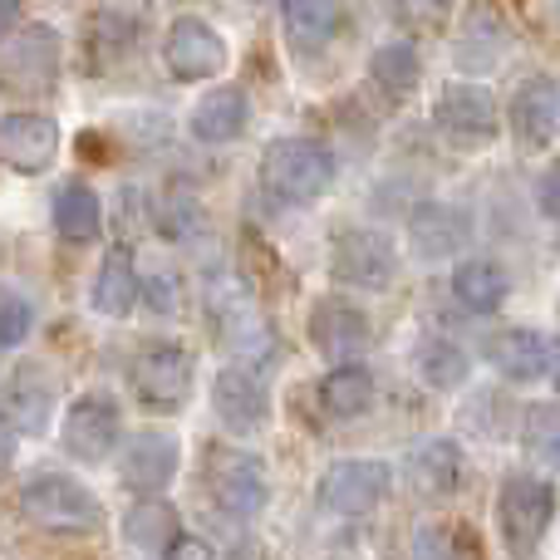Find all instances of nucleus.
I'll return each mask as SVG.
<instances>
[{
    "mask_svg": "<svg viewBox=\"0 0 560 560\" xmlns=\"http://www.w3.org/2000/svg\"><path fill=\"white\" fill-rule=\"evenodd\" d=\"M207 315H212L217 335H222V345L232 349V364H271L276 359V335L271 325H266V315L256 310V295L252 285H246L236 271H217L207 280Z\"/></svg>",
    "mask_w": 560,
    "mask_h": 560,
    "instance_id": "f257e3e1",
    "label": "nucleus"
},
{
    "mask_svg": "<svg viewBox=\"0 0 560 560\" xmlns=\"http://www.w3.org/2000/svg\"><path fill=\"white\" fill-rule=\"evenodd\" d=\"M192 378H197V359L177 339H148L128 359V388L153 413H177L192 398Z\"/></svg>",
    "mask_w": 560,
    "mask_h": 560,
    "instance_id": "f03ea898",
    "label": "nucleus"
},
{
    "mask_svg": "<svg viewBox=\"0 0 560 560\" xmlns=\"http://www.w3.org/2000/svg\"><path fill=\"white\" fill-rule=\"evenodd\" d=\"M261 183L280 202L310 207L335 183V158H329V148L315 143V138H276L261 158Z\"/></svg>",
    "mask_w": 560,
    "mask_h": 560,
    "instance_id": "7ed1b4c3",
    "label": "nucleus"
},
{
    "mask_svg": "<svg viewBox=\"0 0 560 560\" xmlns=\"http://www.w3.org/2000/svg\"><path fill=\"white\" fill-rule=\"evenodd\" d=\"M20 516L30 526L49 536H94L104 526V506L98 497L89 492L84 482L65 472H49V477H35V482L20 492Z\"/></svg>",
    "mask_w": 560,
    "mask_h": 560,
    "instance_id": "20e7f679",
    "label": "nucleus"
},
{
    "mask_svg": "<svg viewBox=\"0 0 560 560\" xmlns=\"http://www.w3.org/2000/svg\"><path fill=\"white\" fill-rule=\"evenodd\" d=\"M556 522V487L546 477H506L497 492V526L516 560H526L541 546V536Z\"/></svg>",
    "mask_w": 560,
    "mask_h": 560,
    "instance_id": "39448f33",
    "label": "nucleus"
},
{
    "mask_svg": "<svg viewBox=\"0 0 560 560\" xmlns=\"http://www.w3.org/2000/svg\"><path fill=\"white\" fill-rule=\"evenodd\" d=\"M394 487V472L378 457H339L315 487V506L329 516H369Z\"/></svg>",
    "mask_w": 560,
    "mask_h": 560,
    "instance_id": "423d86ee",
    "label": "nucleus"
},
{
    "mask_svg": "<svg viewBox=\"0 0 560 560\" xmlns=\"http://www.w3.org/2000/svg\"><path fill=\"white\" fill-rule=\"evenodd\" d=\"M329 271L354 290H388L398 280V252L374 226H345L329 236Z\"/></svg>",
    "mask_w": 560,
    "mask_h": 560,
    "instance_id": "0eeeda50",
    "label": "nucleus"
},
{
    "mask_svg": "<svg viewBox=\"0 0 560 560\" xmlns=\"http://www.w3.org/2000/svg\"><path fill=\"white\" fill-rule=\"evenodd\" d=\"M207 497L217 502L222 516H256L271 497L266 487V463L256 453H236V447H212L207 453Z\"/></svg>",
    "mask_w": 560,
    "mask_h": 560,
    "instance_id": "6e6552de",
    "label": "nucleus"
},
{
    "mask_svg": "<svg viewBox=\"0 0 560 560\" xmlns=\"http://www.w3.org/2000/svg\"><path fill=\"white\" fill-rule=\"evenodd\" d=\"M177 467H183V443H177L167 428H143V433H133L124 443V453H118V482L148 502V497L173 487Z\"/></svg>",
    "mask_w": 560,
    "mask_h": 560,
    "instance_id": "1a4fd4ad",
    "label": "nucleus"
},
{
    "mask_svg": "<svg viewBox=\"0 0 560 560\" xmlns=\"http://www.w3.org/2000/svg\"><path fill=\"white\" fill-rule=\"evenodd\" d=\"M124 438V413L108 394H84L69 404L65 428H59V443L74 463H104L114 453V443Z\"/></svg>",
    "mask_w": 560,
    "mask_h": 560,
    "instance_id": "9d476101",
    "label": "nucleus"
},
{
    "mask_svg": "<svg viewBox=\"0 0 560 560\" xmlns=\"http://www.w3.org/2000/svg\"><path fill=\"white\" fill-rule=\"evenodd\" d=\"M305 335H310V345H315V354H325L335 369H345L369 349V319H364V310H354L349 300L319 295L315 305H310Z\"/></svg>",
    "mask_w": 560,
    "mask_h": 560,
    "instance_id": "9b49d317",
    "label": "nucleus"
},
{
    "mask_svg": "<svg viewBox=\"0 0 560 560\" xmlns=\"http://www.w3.org/2000/svg\"><path fill=\"white\" fill-rule=\"evenodd\" d=\"M163 65H167V74L183 79V84L212 79L226 69V39L217 35L207 20L177 15L173 25H167V39H163Z\"/></svg>",
    "mask_w": 560,
    "mask_h": 560,
    "instance_id": "f8f14e48",
    "label": "nucleus"
},
{
    "mask_svg": "<svg viewBox=\"0 0 560 560\" xmlns=\"http://www.w3.org/2000/svg\"><path fill=\"white\" fill-rule=\"evenodd\" d=\"M438 128L457 143H492L502 133V114H497V98L487 84H467V79H453V84L438 94V108H433Z\"/></svg>",
    "mask_w": 560,
    "mask_h": 560,
    "instance_id": "ddd939ff",
    "label": "nucleus"
},
{
    "mask_svg": "<svg viewBox=\"0 0 560 560\" xmlns=\"http://www.w3.org/2000/svg\"><path fill=\"white\" fill-rule=\"evenodd\" d=\"M212 408L232 433H261L271 418V388H266L261 369L252 364H226L212 384Z\"/></svg>",
    "mask_w": 560,
    "mask_h": 560,
    "instance_id": "4468645a",
    "label": "nucleus"
},
{
    "mask_svg": "<svg viewBox=\"0 0 560 560\" xmlns=\"http://www.w3.org/2000/svg\"><path fill=\"white\" fill-rule=\"evenodd\" d=\"M55 394H59V378L49 364H39V359L15 364L5 378V428L39 438L49 428V413H55Z\"/></svg>",
    "mask_w": 560,
    "mask_h": 560,
    "instance_id": "2eb2a0df",
    "label": "nucleus"
},
{
    "mask_svg": "<svg viewBox=\"0 0 560 560\" xmlns=\"http://www.w3.org/2000/svg\"><path fill=\"white\" fill-rule=\"evenodd\" d=\"M59 74V35L49 25H25L5 39V89H49Z\"/></svg>",
    "mask_w": 560,
    "mask_h": 560,
    "instance_id": "dca6fc26",
    "label": "nucleus"
},
{
    "mask_svg": "<svg viewBox=\"0 0 560 560\" xmlns=\"http://www.w3.org/2000/svg\"><path fill=\"white\" fill-rule=\"evenodd\" d=\"M0 153L15 173H45L59 153V124L49 114H5L0 124Z\"/></svg>",
    "mask_w": 560,
    "mask_h": 560,
    "instance_id": "f3484780",
    "label": "nucleus"
},
{
    "mask_svg": "<svg viewBox=\"0 0 560 560\" xmlns=\"http://www.w3.org/2000/svg\"><path fill=\"white\" fill-rule=\"evenodd\" d=\"M404 472L418 497L438 502V497L457 492V482H463V447L453 438H418L404 457Z\"/></svg>",
    "mask_w": 560,
    "mask_h": 560,
    "instance_id": "a211bd4d",
    "label": "nucleus"
},
{
    "mask_svg": "<svg viewBox=\"0 0 560 560\" xmlns=\"http://www.w3.org/2000/svg\"><path fill=\"white\" fill-rule=\"evenodd\" d=\"M512 128L526 148H546L560 128V84L551 74L526 79L512 94Z\"/></svg>",
    "mask_w": 560,
    "mask_h": 560,
    "instance_id": "6ab92c4d",
    "label": "nucleus"
},
{
    "mask_svg": "<svg viewBox=\"0 0 560 560\" xmlns=\"http://www.w3.org/2000/svg\"><path fill=\"white\" fill-rule=\"evenodd\" d=\"M246 124H252V98L236 84L207 89L192 104V138H202V143H232L246 133Z\"/></svg>",
    "mask_w": 560,
    "mask_h": 560,
    "instance_id": "aec40b11",
    "label": "nucleus"
},
{
    "mask_svg": "<svg viewBox=\"0 0 560 560\" xmlns=\"http://www.w3.org/2000/svg\"><path fill=\"white\" fill-rule=\"evenodd\" d=\"M463 242H467V217L447 202L418 207L413 222H408V246H413V256H423V261H443V256L463 252Z\"/></svg>",
    "mask_w": 560,
    "mask_h": 560,
    "instance_id": "412c9836",
    "label": "nucleus"
},
{
    "mask_svg": "<svg viewBox=\"0 0 560 560\" xmlns=\"http://www.w3.org/2000/svg\"><path fill=\"white\" fill-rule=\"evenodd\" d=\"M138 295H143V285H138L133 256H128L124 246H114V252L104 256V266H98V276H94V290H89V300H94L98 315L124 319V315H133Z\"/></svg>",
    "mask_w": 560,
    "mask_h": 560,
    "instance_id": "4be33fe9",
    "label": "nucleus"
},
{
    "mask_svg": "<svg viewBox=\"0 0 560 560\" xmlns=\"http://www.w3.org/2000/svg\"><path fill=\"white\" fill-rule=\"evenodd\" d=\"M492 364L506 378H522L526 384V378H541L556 364V349L541 329H506V335L492 339Z\"/></svg>",
    "mask_w": 560,
    "mask_h": 560,
    "instance_id": "5701e85b",
    "label": "nucleus"
},
{
    "mask_svg": "<svg viewBox=\"0 0 560 560\" xmlns=\"http://www.w3.org/2000/svg\"><path fill=\"white\" fill-rule=\"evenodd\" d=\"M280 20H285L290 45H295L300 55H315V49H325L329 39L339 35L345 10L329 5V0H285V5H280Z\"/></svg>",
    "mask_w": 560,
    "mask_h": 560,
    "instance_id": "b1692460",
    "label": "nucleus"
},
{
    "mask_svg": "<svg viewBox=\"0 0 560 560\" xmlns=\"http://www.w3.org/2000/svg\"><path fill=\"white\" fill-rule=\"evenodd\" d=\"M49 217H55V232L65 236V242H94V236L104 232V202H98V192L84 183L59 187Z\"/></svg>",
    "mask_w": 560,
    "mask_h": 560,
    "instance_id": "393cba45",
    "label": "nucleus"
},
{
    "mask_svg": "<svg viewBox=\"0 0 560 560\" xmlns=\"http://www.w3.org/2000/svg\"><path fill=\"white\" fill-rule=\"evenodd\" d=\"M124 541L138 546V551H173L183 541V526H177V512L163 502V497H148L133 512L124 516Z\"/></svg>",
    "mask_w": 560,
    "mask_h": 560,
    "instance_id": "a878e982",
    "label": "nucleus"
},
{
    "mask_svg": "<svg viewBox=\"0 0 560 560\" xmlns=\"http://www.w3.org/2000/svg\"><path fill=\"white\" fill-rule=\"evenodd\" d=\"M453 295L463 300L472 315H492L497 305L506 300V271L487 256H472V261L453 266Z\"/></svg>",
    "mask_w": 560,
    "mask_h": 560,
    "instance_id": "bb28decb",
    "label": "nucleus"
},
{
    "mask_svg": "<svg viewBox=\"0 0 560 560\" xmlns=\"http://www.w3.org/2000/svg\"><path fill=\"white\" fill-rule=\"evenodd\" d=\"M319 404H325V413H335V418L369 413V408H374V374H369L364 364L329 369V374L319 378Z\"/></svg>",
    "mask_w": 560,
    "mask_h": 560,
    "instance_id": "cd10ccee",
    "label": "nucleus"
},
{
    "mask_svg": "<svg viewBox=\"0 0 560 560\" xmlns=\"http://www.w3.org/2000/svg\"><path fill=\"white\" fill-rule=\"evenodd\" d=\"M413 364H418V374L428 378V388H463L467 374H472V359H467V349L453 345V339H443V335L418 339Z\"/></svg>",
    "mask_w": 560,
    "mask_h": 560,
    "instance_id": "c85d7f7f",
    "label": "nucleus"
},
{
    "mask_svg": "<svg viewBox=\"0 0 560 560\" xmlns=\"http://www.w3.org/2000/svg\"><path fill=\"white\" fill-rule=\"evenodd\" d=\"M369 74H374V84L384 89L388 98H404L418 89V74H423V59H418V49L408 45V39H388V45L374 49V59H369Z\"/></svg>",
    "mask_w": 560,
    "mask_h": 560,
    "instance_id": "c756f323",
    "label": "nucleus"
},
{
    "mask_svg": "<svg viewBox=\"0 0 560 560\" xmlns=\"http://www.w3.org/2000/svg\"><path fill=\"white\" fill-rule=\"evenodd\" d=\"M522 453L541 472H560V408L532 404L522 413Z\"/></svg>",
    "mask_w": 560,
    "mask_h": 560,
    "instance_id": "7c9ffc66",
    "label": "nucleus"
},
{
    "mask_svg": "<svg viewBox=\"0 0 560 560\" xmlns=\"http://www.w3.org/2000/svg\"><path fill=\"white\" fill-rule=\"evenodd\" d=\"M138 35V15L133 10H98L89 20V65L104 69L108 59H118Z\"/></svg>",
    "mask_w": 560,
    "mask_h": 560,
    "instance_id": "2f4dec72",
    "label": "nucleus"
},
{
    "mask_svg": "<svg viewBox=\"0 0 560 560\" xmlns=\"http://www.w3.org/2000/svg\"><path fill=\"white\" fill-rule=\"evenodd\" d=\"M153 222L167 242H192V236H202L207 217H202V207H197L192 192H167L163 202L153 207Z\"/></svg>",
    "mask_w": 560,
    "mask_h": 560,
    "instance_id": "473e14b6",
    "label": "nucleus"
},
{
    "mask_svg": "<svg viewBox=\"0 0 560 560\" xmlns=\"http://www.w3.org/2000/svg\"><path fill=\"white\" fill-rule=\"evenodd\" d=\"M472 532L457 522H428L418 526V546L413 556L418 560H467V551H472Z\"/></svg>",
    "mask_w": 560,
    "mask_h": 560,
    "instance_id": "72a5a7b5",
    "label": "nucleus"
},
{
    "mask_svg": "<svg viewBox=\"0 0 560 560\" xmlns=\"http://www.w3.org/2000/svg\"><path fill=\"white\" fill-rule=\"evenodd\" d=\"M30 325H35V305H30L25 295H15V290H5V295H0V345L20 349Z\"/></svg>",
    "mask_w": 560,
    "mask_h": 560,
    "instance_id": "f704fd0d",
    "label": "nucleus"
},
{
    "mask_svg": "<svg viewBox=\"0 0 560 560\" xmlns=\"http://www.w3.org/2000/svg\"><path fill=\"white\" fill-rule=\"evenodd\" d=\"M536 202H541L546 217H560V163H551L541 173V183H536Z\"/></svg>",
    "mask_w": 560,
    "mask_h": 560,
    "instance_id": "c9c22d12",
    "label": "nucleus"
},
{
    "mask_svg": "<svg viewBox=\"0 0 560 560\" xmlns=\"http://www.w3.org/2000/svg\"><path fill=\"white\" fill-rule=\"evenodd\" d=\"M143 295H148V305H153L158 315H173V310H177L173 280H167V276H153V280H148V285H143Z\"/></svg>",
    "mask_w": 560,
    "mask_h": 560,
    "instance_id": "e433bc0d",
    "label": "nucleus"
},
{
    "mask_svg": "<svg viewBox=\"0 0 560 560\" xmlns=\"http://www.w3.org/2000/svg\"><path fill=\"white\" fill-rule=\"evenodd\" d=\"M163 560H217V556H212V546H207L202 536H183V541H177Z\"/></svg>",
    "mask_w": 560,
    "mask_h": 560,
    "instance_id": "4c0bfd02",
    "label": "nucleus"
},
{
    "mask_svg": "<svg viewBox=\"0 0 560 560\" xmlns=\"http://www.w3.org/2000/svg\"><path fill=\"white\" fill-rule=\"evenodd\" d=\"M226 560H271V556H266V551H261V546H256V541H246V546H236V551L226 556Z\"/></svg>",
    "mask_w": 560,
    "mask_h": 560,
    "instance_id": "58836bf2",
    "label": "nucleus"
},
{
    "mask_svg": "<svg viewBox=\"0 0 560 560\" xmlns=\"http://www.w3.org/2000/svg\"><path fill=\"white\" fill-rule=\"evenodd\" d=\"M0 20H5V30L20 20V5H15V0H5V5H0Z\"/></svg>",
    "mask_w": 560,
    "mask_h": 560,
    "instance_id": "ea45409f",
    "label": "nucleus"
},
{
    "mask_svg": "<svg viewBox=\"0 0 560 560\" xmlns=\"http://www.w3.org/2000/svg\"><path fill=\"white\" fill-rule=\"evenodd\" d=\"M556 394H560V364H556Z\"/></svg>",
    "mask_w": 560,
    "mask_h": 560,
    "instance_id": "a19ab883",
    "label": "nucleus"
}]
</instances>
